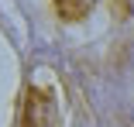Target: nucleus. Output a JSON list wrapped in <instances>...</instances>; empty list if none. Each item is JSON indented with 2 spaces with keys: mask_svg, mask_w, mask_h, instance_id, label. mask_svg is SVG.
<instances>
[{
  "mask_svg": "<svg viewBox=\"0 0 134 127\" xmlns=\"http://www.w3.org/2000/svg\"><path fill=\"white\" fill-rule=\"evenodd\" d=\"M17 127H55V103L45 89H28L24 93V107H21V120Z\"/></svg>",
  "mask_w": 134,
  "mask_h": 127,
  "instance_id": "obj_1",
  "label": "nucleus"
},
{
  "mask_svg": "<svg viewBox=\"0 0 134 127\" xmlns=\"http://www.w3.org/2000/svg\"><path fill=\"white\" fill-rule=\"evenodd\" d=\"M96 4V0H55V7H59V14L62 17H69V21H79L83 14H90V7Z\"/></svg>",
  "mask_w": 134,
  "mask_h": 127,
  "instance_id": "obj_2",
  "label": "nucleus"
},
{
  "mask_svg": "<svg viewBox=\"0 0 134 127\" xmlns=\"http://www.w3.org/2000/svg\"><path fill=\"white\" fill-rule=\"evenodd\" d=\"M127 4H131V10H134V0H127Z\"/></svg>",
  "mask_w": 134,
  "mask_h": 127,
  "instance_id": "obj_3",
  "label": "nucleus"
}]
</instances>
